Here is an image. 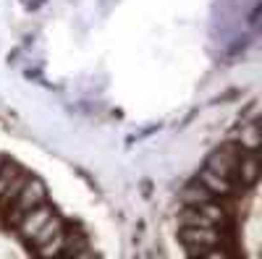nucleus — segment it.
Wrapping results in <instances>:
<instances>
[{"instance_id": "nucleus-1", "label": "nucleus", "mask_w": 262, "mask_h": 259, "mask_svg": "<svg viewBox=\"0 0 262 259\" xmlns=\"http://www.w3.org/2000/svg\"><path fill=\"white\" fill-rule=\"evenodd\" d=\"M181 241L189 246V254H202L215 246H231V239L217 228V225H184L181 228Z\"/></svg>"}, {"instance_id": "nucleus-2", "label": "nucleus", "mask_w": 262, "mask_h": 259, "mask_svg": "<svg viewBox=\"0 0 262 259\" xmlns=\"http://www.w3.org/2000/svg\"><path fill=\"white\" fill-rule=\"evenodd\" d=\"M45 197H48V189H45V183L42 181H37V178H27V183L21 186V191H18V197L13 199L16 202V207H13V212L8 215V223L11 225H16L24 215L32 209V207H37V204H42L45 202Z\"/></svg>"}, {"instance_id": "nucleus-3", "label": "nucleus", "mask_w": 262, "mask_h": 259, "mask_svg": "<svg viewBox=\"0 0 262 259\" xmlns=\"http://www.w3.org/2000/svg\"><path fill=\"white\" fill-rule=\"evenodd\" d=\"M238 157H242V147L238 144H223L221 149L207 157V170L217 173V176H226V178H233L236 181V165H238Z\"/></svg>"}, {"instance_id": "nucleus-4", "label": "nucleus", "mask_w": 262, "mask_h": 259, "mask_svg": "<svg viewBox=\"0 0 262 259\" xmlns=\"http://www.w3.org/2000/svg\"><path fill=\"white\" fill-rule=\"evenodd\" d=\"M53 215H55V209H53L50 204H45V202L37 204V207H32V209L24 215V218L16 223V225H18V233H21V239H24V241H32V236H34L42 225H45V223L53 218Z\"/></svg>"}, {"instance_id": "nucleus-5", "label": "nucleus", "mask_w": 262, "mask_h": 259, "mask_svg": "<svg viewBox=\"0 0 262 259\" xmlns=\"http://www.w3.org/2000/svg\"><path fill=\"white\" fill-rule=\"evenodd\" d=\"M259 155L257 149H242V157H238L236 165V181L242 183L244 189H254L259 181Z\"/></svg>"}, {"instance_id": "nucleus-6", "label": "nucleus", "mask_w": 262, "mask_h": 259, "mask_svg": "<svg viewBox=\"0 0 262 259\" xmlns=\"http://www.w3.org/2000/svg\"><path fill=\"white\" fill-rule=\"evenodd\" d=\"M200 181L205 189H210L215 197H236V194H242L244 191V186L238 183V181H233V178H226V176H217V173H212V170H202L200 173Z\"/></svg>"}, {"instance_id": "nucleus-7", "label": "nucleus", "mask_w": 262, "mask_h": 259, "mask_svg": "<svg viewBox=\"0 0 262 259\" xmlns=\"http://www.w3.org/2000/svg\"><path fill=\"white\" fill-rule=\"evenodd\" d=\"M181 199H184V204H200V202H212L215 194L196 181V183H191V186H186L181 191Z\"/></svg>"}, {"instance_id": "nucleus-8", "label": "nucleus", "mask_w": 262, "mask_h": 259, "mask_svg": "<svg viewBox=\"0 0 262 259\" xmlns=\"http://www.w3.org/2000/svg\"><path fill=\"white\" fill-rule=\"evenodd\" d=\"M58 230H63V220L58 218V215H53V218H50L45 225H42V228H39V230L32 236V241H29V244H34V246H42L45 241H50V239H53V236H55Z\"/></svg>"}, {"instance_id": "nucleus-9", "label": "nucleus", "mask_w": 262, "mask_h": 259, "mask_svg": "<svg viewBox=\"0 0 262 259\" xmlns=\"http://www.w3.org/2000/svg\"><path fill=\"white\" fill-rule=\"evenodd\" d=\"M63 249H66V233L58 230L50 241H45L42 246H37V254H39V256H58V254H63Z\"/></svg>"}, {"instance_id": "nucleus-10", "label": "nucleus", "mask_w": 262, "mask_h": 259, "mask_svg": "<svg viewBox=\"0 0 262 259\" xmlns=\"http://www.w3.org/2000/svg\"><path fill=\"white\" fill-rule=\"evenodd\" d=\"M259 144H262L259 126L257 123H247L242 128V142H238V147H242V149H259Z\"/></svg>"}, {"instance_id": "nucleus-11", "label": "nucleus", "mask_w": 262, "mask_h": 259, "mask_svg": "<svg viewBox=\"0 0 262 259\" xmlns=\"http://www.w3.org/2000/svg\"><path fill=\"white\" fill-rule=\"evenodd\" d=\"M21 173V168L16 165V162H8V160H3V165H0V197L11 189V183H13V178Z\"/></svg>"}, {"instance_id": "nucleus-12", "label": "nucleus", "mask_w": 262, "mask_h": 259, "mask_svg": "<svg viewBox=\"0 0 262 259\" xmlns=\"http://www.w3.org/2000/svg\"><path fill=\"white\" fill-rule=\"evenodd\" d=\"M27 178H29V173H24V170H21L18 173V176L13 178V183H11V189L3 194V197H0V204H8V202H13L16 197H18V191H21V186H24L27 183Z\"/></svg>"}, {"instance_id": "nucleus-13", "label": "nucleus", "mask_w": 262, "mask_h": 259, "mask_svg": "<svg viewBox=\"0 0 262 259\" xmlns=\"http://www.w3.org/2000/svg\"><path fill=\"white\" fill-rule=\"evenodd\" d=\"M3 160H6V157H3V155H0V165H3Z\"/></svg>"}]
</instances>
